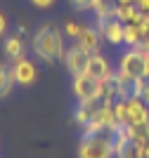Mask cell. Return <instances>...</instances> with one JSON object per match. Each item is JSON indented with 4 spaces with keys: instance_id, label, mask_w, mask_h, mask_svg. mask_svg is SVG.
Masks as SVG:
<instances>
[{
    "instance_id": "6da1fadb",
    "label": "cell",
    "mask_w": 149,
    "mask_h": 158,
    "mask_svg": "<svg viewBox=\"0 0 149 158\" xmlns=\"http://www.w3.org/2000/svg\"><path fill=\"white\" fill-rule=\"evenodd\" d=\"M64 31L57 28L55 24H43L38 31L33 33V54L45 64L64 61Z\"/></svg>"
},
{
    "instance_id": "7a4b0ae2",
    "label": "cell",
    "mask_w": 149,
    "mask_h": 158,
    "mask_svg": "<svg viewBox=\"0 0 149 158\" xmlns=\"http://www.w3.org/2000/svg\"><path fill=\"white\" fill-rule=\"evenodd\" d=\"M78 158H116V132L102 130L83 135L78 144Z\"/></svg>"
},
{
    "instance_id": "3957f363",
    "label": "cell",
    "mask_w": 149,
    "mask_h": 158,
    "mask_svg": "<svg viewBox=\"0 0 149 158\" xmlns=\"http://www.w3.org/2000/svg\"><path fill=\"white\" fill-rule=\"evenodd\" d=\"M118 76L128 83H135L140 78H147V54L137 47H128L118 59Z\"/></svg>"
},
{
    "instance_id": "277c9868",
    "label": "cell",
    "mask_w": 149,
    "mask_h": 158,
    "mask_svg": "<svg viewBox=\"0 0 149 158\" xmlns=\"http://www.w3.org/2000/svg\"><path fill=\"white\" fill-rule=\"evenodd\" d=\"M71 90H73V97H76L78 102H95V99L102 97V83H99L97 78L88 76V73L73 76Z\"/></svg>"
},
{
    "instance_id": "5b68a950",
    "label": "cell",
    "mask_w": 149,
    "mask_h": 158,
    "mask_svg": "<svg viewBox=\"0 0 149 158\" xmlns=\"http://www.w3.org/2000/svg\"><path fill=\"white\" fill-rule=\"evenodd\" d=\"M88 61H90V52L81 47L78 43H73L71 47H66L64 52V66L71 76H83L88 71Z\"/></svg>"
},
{
    "instance_id": "8992f818",
    "label": "cell",
    "mask_w": 149,
    "mask_h": 158,
    "mask_svg": "<svg viewBox=\"0 0 149 158\" xmlns=\"http://www.w3.org/2000/svg\"><path fill=\"white\" fill-rule=\"evenodd\" d=\"M10 66H12V76H14V83L17 85H33L36 83V78H38V66L33 64V59H28V57H19V59L10 61Z\"/></svg>"
},
{
    "instance_id": "52a82bcc",
    "label": "cell",
    "mask_w": 149,
    "mask_h": 158,
    "mask_svg": "<svg viewBox=\"0 0 149 158\" xmlns=\"http://www.w3.org/2000/svg\"><path fill=\"white\" fill-rule=\"evenodd\" d=\"M125 125L130 127H147L149 125V104L142 97H128V120Z\"/></svg>"
},
{
    "instance_id": "ba28073f",
    "label": "cell",
    "mask_w": 149,
    "mask_h": 158,
    "mask_svg": "<svg viewBox=\"0 0 149 158\" xmlns=\"http://www.w3.org/2000/svg\"><path fill=\"white\" fill-rule=\"evenodd\" d=\"M97 28L102 33V38L111 45H121L123 43V33H125V24L118 19H107V21H97Z\"/></svg>"
},
{
    "instance_id": "9c48e42d",
    "label": "cell",
    "mask_w": 149,
    "mask_h": 158,
    "mask_svg": "<svg viewBox=\"0 0 149 158\" xmlns=\"http://www.w3.org/2000/svg\"><path fill=\"white\" fill-rule=\"evenodd\" d=\"M88 76H92V78H97L99 83L102 80H107L109 76H114V69H111V64H109V59L104 57L102 52H95V54H90V61H88Z\"/></svg>"
},
{
    "instance_id": "30bf717a",
    "label": "cell",
    "mask_w": 149,
    "mask_h": 158,
    "mask_svg": "<svg viewBox=\"0 0 149 158\" xmlns=\"http://www.w3.org/2000/svg\"><path fill=\"white\" fill-rule=\"evenodd\" d=\"M107 104L102 97L99 99H95V102H78V106H76V111H73V120H76L81 127H85L88 123H90L92 118H95V113L102 109V106Z\"/></svg>"
},
{
    "instance_id": "8fae6325",
    "label": "cell",
    "mask_w": 149,
    "mask_h": 158,
    "mask_svg": "<svg viewBox=\"0 0 149 158\" xmlns=\"http://www.w3.org/2000/svg\"><path fill=\"white\" fill-rule=\"evenodd\" d=\"M116 158H147L135 139L116 132Z\"/></svg>"
},
{
    "instance_id": "7c38bea8",
    "label": "cell",
    "mask_w": 149,
    "mask_h": 158,
    "mask_svg": "<svg viewBox=\"0 0 149 158\" xmlns=\"http://www.w3.org/2000/svg\"><path fill=\"white\" fill-rule=\"evenodd\" d=\"M102 33H99V28H95V26H83V33L78 35V45L81 47H85L90 54H95V52H99V45H102Z\"/></svg>"
},
{
    "instance_id": "4fadbf2b",
    "label": "cell",
    "mask_w": 149,
    "mask_h": 158,
    "mask_svg": "<svg viewBox=\"0 0 149 158\" xmlns=\"http://www.w3.org/2000/svg\"><path fill=\"white\" fill-rule=\"evenodd\" d=\"M24 38H21V33H12L10 38H5V43H2V54H5L10 61L19 59V57H24Z\"/></svg>"
},
{
    "instance_id": "5bb4252c",
    "label": "cell",
    "mask_w": 149,
    "mask_h": 158,
    "mask_svg": "<svg viewBox=\"0 0 149 158\" xmlns=\"http://www.w3.org/2000/svg\"><path fill=\"white\" fill-rule=\"evenodd\" d=\"M116 0H95L92 12L97 17V21H107V19H116Z\"/></svg>"
},
{
    "instance_id": "9a60e30c",
    "label": "cell",
    "mask_w": 149,
    "mask_h": 158,
    "mask_svg": "<svg viewBox=\"0 0 149 158\" xmlns=\"http://www.w3.org/2000/svg\"><path fill=\"white\" fill-rule=\"evenodd\" d=\"M14 85H17V83H14V76H12V66L5 64V61H0V99L12 92Z\"/></svg>"
},
{
    "instance_id": "2e32d148",
    "label": "cell",
    "mask_w": 149,
    "mask_h": 158,
    "mask_svg": "<svg viewBox=\"0 0 149 158\" xmlns=\"http://www.w3.org/2000/svg\"><path fill=\"white\" fill-rule=\"evenodd\" d=\"M140 26H142V24H125L123 45H128V47H137V43H140Z\"/></svg>"
},
{
    "instance_id": "e0dca14e",
    "label": "cell",
    "mask_w": 149,
    "mask_h": 158,
    "mask_svg": "<svg viewBox=\"0 0 149 158\" xmlns=\"http://www.w3.org/2000/svg\"><path fill=\"white\" fill-rule=\"evenodd\" d=\"M137 50L149 52V21H144L140 26V43H137Z\"/></svg>"
},
{
    "instance_id": "ac0fdd59",
    "label": "cell",
    "mask_w": 149,
    "mask_h": 158,
    "mask_svg": "<svg viewBox=\"0 0 149 158\" xmlns=\"http://www.w3.org/2000/svg\"><path fill=\"white\" fill-rule=\"evenodd\" d=\"M81 33H83V24H78V21H69V24H64V35H66V38L78 40Z\"/></svg>"
},
{
    "instance_id": "d6986e66",
    "label": "cell",
    "mask_w": 149,
    "mask_h": 158,
    "mask_svg": "<svg viewBox=\"0 0 149 158\" xmlns=\"http://www.w3.org/2000/svg\"><path fill=\"white\" fill-rule=\"evenodd\" d=\"M69 2H71V7L76 12H88V10L95 7V0H69Z\"/></svg>"
},
{
    "instance_id": "ffe728a7",
    "label": "cell",
    "mask_w": 149,
    "mask_h": 158,
    "mask_svg": "<svg viewBox=\"0 0 149 158\" xmlns=\"http://www.w3.org/2000/svg\"><path fill=\"white\" fill-rule=\"evenodd\" d=\"M33 7H40V10H47V7L55 5V0H31Z\"/></svg>"
},
{
    "instance_id": "44dd1931",
    "label": "cell",
    "mask_w": 149,
    "mask_h": 158,
    "mask_svg": "<svg viewBox=\"0 0 149 158\" xmlns=\"http://www.w3.org/2000/svg\"><path fill=\"white\" fill-rule=\"evenodd\" d=\"M135 5H137V10H140L144 17H149V0H137Z\"/></svg>"
},
{
    "instance_id": "7402d4cb",
    "label": "cell",
    "mask_w": 149,
    "mask_h": 158,
    "mask_svg": "<svg viewBox=\"0 0 149 158\" xmlns=\"http://www.w3.org/2000/svg\"><path fill=\"white\" fill-rule=\"evenodd\" d=\"M5 33H7V17L0 12V38H2Z\"/></svg>"
},
{
    "instance_id": "603a6c76",
    "label": "cell",
    "mask_w": 149,
    "mask_h": 158,
    "mask_svg": "<svg viewBox=\"0 0 149 158\" xmlns=\"http://www.w3.org/2000/svg\"><path fill=\"white\" fill-rule=\"evenodd\" d=\"M137 0H116V5H135Z\"/></svg>"
},
{
    "instance_id": "cb8c5ba5",
    "label": "cell",
    "mask_w": 149,
    "mask_h": 158,
    "mask_svg": "<svg viewBox=\"0 0 149 158\" xmlns=\"http://www.w3.org/2000/svg\"><path fill=\"white\" fill-rule=\"evenodd\" d=\"M147 54V78H149V52H144Z\"/></svg>"
},
{
    "instance_id": "d4e9b609",
    "label": "cell",
    "mask_w": 149,
    "mask_h": 158,
    "mask_svg": "<svg viewBox=\"0 0 149 158\" xmlns=\"http://www.w3.org/2000/svg\"><path fill=\"white\" fill-rule=\"evenodd\" d=\"M144 102L149 104V87H147V94H144Z\"/></svg>"
}]
</instances>
